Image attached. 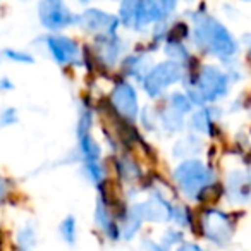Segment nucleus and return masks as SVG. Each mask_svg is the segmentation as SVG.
Masks as SVG:
<instances>
[{
  "mask_svg": "<svg viewBox=\"0 0 251 251\" xmlns=\"http://www.w3.org/2000/svg\"><path fill=\"white\" fill-rule=\"evenodd\" d=\"M196 42L201 49H205L206 52L215 53L220 59H226L236 53L237 47L236 42L232 40V36L215 21L210 18H200L196 21Z\"/></svg>",
  "mask_w": 251,
  "mask_h": 251,
  "instance_id": "f257e3e1",
  "label": "nucleus"
},
{
  "mask_svg": "<svg viewBox=\"0 0 251 251\" xmlns=\"http://www.w3.org/2000/svg\"><path fill=\"white\" fill-rule=\"evenodd\" d=\"M174 177L182 193H186L189 198H198L208 184L210 171L200 162L189 160L174 172Z\"/></svg>",
  "mask_w": 251,
  "mask_h": 251,
  "instance_id": "f03ea898",
  "label": "nucleus"
},
{
  "mask_svg": "<svg viewBox=\"0 0 251 251\" xmlns=\"http://www.w3.org/2000/svg\"><path fill=\"white\" fill-rule=\"evenodd\" d=\"M38 19L43 28L50 29V31H59V29H64L76 23L69 7L64 4V0H40Z\"/></svg>",
  "mask_w": 251,
  "mask_h": 251,
  "instance_id": "7ed1b4c3",
  "label": "nucleus"
},
{
  "mask_svg": "<svg viewBox=\"0 0 251 251\" xmlns=\"http://www.w3.org/2000/svg\"><path fill=\"white\" fill-rule=\"evenodd\" d=\"M227 77L215 67H205L196 76V93L193 97L200 95V100H217L222 95L227 93Z\"/></svg>",
  "mask_w": 251,
  "mask_h": 251,
  "instance_id": "20e7f679",
  "label": "nucleus"
},
{
  "mask_svg": "<svg viewBox=\"0 0 251 251\" xmlns=\"http://www.w3.org/2000/svg\"><path fill=\"white\" fill-rule=\"evenodd\" d=\"M203 232L210 241L217 244H226L230 239L232 234V226H230L229 219L226 217V213L219 212V210H208L203 215L201 220Z\"/></svg>",
  "mask_w": 251,
  "mask_h": 251,
  "instance_id": "39448f33",
  "label": "nucleus"
},
{
  "mask_svg": "<svg viewBox=\"0 0 251 251\" xmlns=\"http://www.w3.org/2000/svg\"><path fill=\"white\" fill-rule=\"evenodd\" d=\"M181 77V69L177 64L174 62H162L155 67L153 71H150L145 79V90L150 95H158L164 88H167L169 84H172L174 81H177Z\"/></svg>",
  "mask_w": 251,
  "mask_h": 251,
  "instance_id": "423d86ee",
  "label": "nucleus"
},
{
  "mask_svg": "<svg viewBox=\"0 0 251 251\" xmlns=\"http://www.w3.org/2000/svg\"><path fill=\"white\" fill-rule=\"evenodd\" d=\"M45 45L49 49L52 59L59 64H71L74 60H77V57H79L77 45L73 40L66 38V36H57V35L47 36Z\"/></svg>",
  "mask_w": 251,
  "mask_h": 251,
  "instance_id": "0eeeda50",
  "label": "nucleus"
},
{
  "mask_svg": "<svg viewBox=\"0 0 251 251\" xmlns=\"http://www.w3.org/2000/svg\"><path fill=\"white\" fill-rule=\"evenodd\" d=\"M112 103L114 108L126 119H134L138 114V100L133 86L127 83H121L112 93Z\"/></svg>",
  "mask_w": 251,
  "mask_h": 251,
  "instance_id": "6e6552de",
  "label": "nucleus"
},
{
  "mask_svg": "<svg viewBox=\"0 0 251 251\" xmlns=\"http://www.w3.org/2000/svg\"><path fill=\"white\" fill-rule=\"evenodd\" d=\"M79 25L86 31H101L103 35H114V29L117 28V19L98 9H90L79 18Z\"/></svg>",
  "mask_w": 251,
  "mask_h": 251,
  "instance_id": "1a4fd4ad",
  "label": "nucleus"
},
{
  "mask_svg": "<svg viewBox=\"0 0 251 251\" xmlns=\"http://www.w3.org/2000/svg\"><path fill=\"white\" fill-rule=\"evenodd\" d=\"M134 212L140 215L141 220H150V222H165L171 219L172 206L162 198L160 195H157L155 198L148 200L147 203H141L134 208Z\"/></svg>",
  "mask_w": 251,
  "mask_h": 251,
  "instance_id": "9d476101",
  "label": "nucleus"
},
{
  "mask_svg": "<svg viewBox=\"0 0 251 251\" xmlns=\"http://www.w3.org/2000/svg\"><path fill=\"white\" fill-rule=\"evenodd\" d=\"M230 195L236 196V201H246L251 195V179L246 177L244 172H234L229 177Z\"/></svg>",
  "mask_w": 251,
  "mask_h": 251,
  "instance_id": "9b49d317",
  "label": "nucleus"
},
{
  "mask_svg": "<svg viewBox=\"0 0 251 251\" xmlns=\"http://www.w3.org/2000/svg\"><path fill=\"white\" fill-rule=\"evenodd\" d=\"M97 224L100 226V229L107 234L108 237L112 239H117L119 237V230H117V226H115L114 219L110 217L107 210V205L105 203H98V208H97Z\"/></svg>",
  "mask_w": 251,
  "mask_h": 251,
  "instance_id": "f8f14e48",
  "label": "nucleus"
},
{
  "mask_svg": "<svg viewBox=\"0 0 251 251\" xmlns=\"http://www.w3.org/2000/svg\"><path fill=\"white\" fill-rule=\"evenodd\" d=\"M121 50H122V45L119 43V40L115 38L114 35H103V43H101V52H100L103 60H107V62H115L119 53H121Z\"/></svg>",
  "mask_w": 251,
  "mask_h": 251,
  "instance_id": "ddd939ff",
  "label": "nucleus"
},
{
  "mask_svg": "<svg viewBox=\"0 0 251 251\" xmlns=\"http://www.w3.org/2000/svg\"><path fill=\"white\" fill-rule=\"evenodd\" d=\"M141 0H124L121 7V18L126 26H134L138 19V11H140Z\"/></svg>",
  "mask_w": 251,
  "mask_h": 251,
  "instance_id": "4468645a",
  "label": "nucleus"
},
{
  "mask_svg": "<svg viewBox=\"0 0 251 251\" xmlns=\"http://www.w3.org/2000/svg\"><path fill=\"white\" fill-rule=\"evenodd\" d=\"M59 230H60L62 239L66 241V243L73 244L74 241H76V220H74V217H67V219H64L62 224H60V227H59Z\"/></svg>",
  "mask_w": 251,
  "mask_h": 251,
  "instance_id": "2eb2a0df",
  "label": "nucleus"
},
{
  "mask_svg": "<svg viewBox=\"0 0 251 251\" xmlns=\"http://www.w3.org/2000/svg\"><path fill=\"white\" fill-rule=\"evenodd\" d=\"M213 124V117H212V110H201L198 114H195L193 117V126L196 129L203 131V133H210L208 126Z\"/></svg>",
  "mask_w": 251,
  "mask_h": 251,
  "instance_id": "dca6fc26",
  "label": "nucleus"
},
{
  "mask_svg": "<svg viewBox=\"0 0 251 251\" xmlns=\"http://www.w3.org/2000/svg\"><path fill=\"white\" fill-rule=\"evenodd\" d=\"M19 121L18 117V110L12 107H7L4 110H0V129L9 127V126H14Z\"/></svg>",
  "mask_w": 251,
  "mask_h": 251,
  "instance_id": "f3484780",
  "label": "nucleus"
},
{
  "mask_svg": "<svg viewBox=\"0 0 251 251\" xmlns=\"http://www.w3.org/2000/svg\"><path fill=\"white\" fill-rule=\"evenodd\" d=\"M4 55L7 57L9 60H12V62H19V64H31L33 60H35L29 53L21 52V50H16V49H5Z\"/></svg>",
  "mask_w": 251,
  "mask_h": 251,
  "instance_id": "a211bd4d",
  "label": "nucleus"
},
{
  "mask_svg": "<svg viewBox=\"0 0 251 251\" xmlns=\"http://www.w3.org/2000/svg\"><path fill=\"white\" fill-rule=\"evenodd\" d=\"M172 108L181 115L188 114L189 108H191V101L186 97H182V95H174V97H172Z\"/></svg>",
  "mask_w": 251,
  "mask_h": 251,
  "instance_id": "6ab92c4d",
  "label": "nucleus"
},
{
  "mask_svg": "<svg viewBox=\"0 0 251 251\" xmlns=\"http://www.w3.org/2000/svg\"><path fill=\"white\" fill-rule=\"evenodd\" d=\"M167 53L172 57V59H188L189 57L184 47H182L179 42H174V40H171V42L167 43Z\"/></svg>",
  "mask_w": 251,
  "mask_h": 251,
  "instance_id": "aec40b11",
  "label": "nucleus"
},
{
  "mask_svg": "<svg viewBox=\"0 0 251 251\" xmlns=\"http://www.w3.org/2000/svg\"><path fill=\"white\" fill-rule=\"evenodd\" d=\"M84 171H86V176L93 182L101 181V169L95 164V160H86V164H84Z\"/></svg>",
  "mask_w": 251,
  "mask_h": 251,
  "instance_id": "412c9836",
  "label": "nucleus"
},
{
  "mask_svg": "<svg viewBox=\"0 0 251 251\" xmlns=\"http://www.w3.org/2000/svg\"><path fill=\"white\" fill-rule=\"evenodd\" d=\"M171 217L177 224H181V226H184V224H189V220H191V217H189V212L186 210V206H184V208H182V206H176V208H172Z\"/></svg>",
  "mask_w": 251,
  "mask_h": 251,
  "instance_id": "4be33fe9",
  "label": "nucleus"
},
{
  "mask_svg": "<svg viewBox=\"0 0 251 251\" xmlns=\"http://www.w3.org/2000/svg\"><path fill=\"white\" fill-rule=\"evenodd\" d=\"M14 90V83L9 77H2L0 79V91H12Z\"/></svg>",
  "mask_w": 251,
  "mask_h": 251,
  "instance_id": "5701e85b",
  "label": "nucleus"
},
{
  "mask_svg": "<svg viewBox=\"0 0 251 251\" xmlns=\"http://www.w3.org/2000/svg\"><path fill=\"white\" fill-rule=\"evenodd\" d=\"M179 251H203V250L200 246H196V244L186 243V244H182V246L179 248Z\"/></svg>",
  "mask_w": 251,
  "mask_h": 251,
  "instance_id": "b1692460",
  "label": "nucleus"
},
{
  "mask_svg": "<svg viewBox=\"0 0 251 251\" xmlns=\"http://www.w3.org/2000/svg\"><path fill=\"white\" fill-rule=\"evenodd\" d=\"M158 2H160L162 5H164V9L165 11H172V9L176 7V0H158Z\"/></svg>",
  "mask_w": 251,
  "mask_h": 251,
  "instance_id": "393cba45",
  "label": "nucleus"
},
{
  "mask_svg": "<svg viewBox=\"0 0 251 251\" xmlns=\"http://www.w3.org/2000/svg\"><path fill=\"white\" fill-rule=\"evenodd\" d=\"M5 193H7V184L2 177H0V198H4Z\"/></svg>",
  "mask_w": 251,
  "mask_h": 251,
  "instance_id": "a878e982",
  "label": "nucleus"
},
{
  "mask_svg": "<svg viewBox=\"0 0 251 251\" xmlns=\"http://www.w3.org/2000/svg\"><path fill=\"white\" fill-rule=\"evenodd\" d=\"M147 244L151 248L150 251H167V250H164V248H160V246H157V244H153V243H150V241H147Z\"/></svg>",
  "mask_w": 251,
  "mask_h": 251,
  "instance_id": "bb28decb",
  "label": "nucleus"
},
{
  "mask_svg": "<svg viewBox=\"0 0 251 251\" xmlns=\"http://www.w3.org/2000/svg\"><path fill=\"white\" fill-rule=\"evenodd\" d=\"M79 2H83V4H86V2H88V0H79Z\"/></svg>",
  "mask_w": 251,
  "mask_h": 251,
  "instance_id": "cd10ccee",
  "label": "nucleus"
}]
</instances>
